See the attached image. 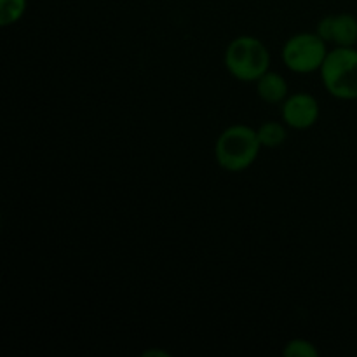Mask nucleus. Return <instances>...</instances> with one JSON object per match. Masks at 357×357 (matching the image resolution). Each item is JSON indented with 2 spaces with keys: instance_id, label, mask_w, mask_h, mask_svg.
<instances>
[{
  "instance_id": "1",
  "label": "nucleus",
  "mask_w": 357,
  "mask_h": 357,
  "mask_svg": "<svg viewBox=\"0 0 357 357\" xmlns=\"http://www.w3.org/2000/svg\"><path fill=\"white\" fill-rule=\"evenodd\" d=\"M261 149L257 129L248 124H232L216 138L215 159L222 169L241 173L253 166Z\"/></svg>"
},
{
  "instance_id": "2",
  "label": "nucleus",
  "mask_w": 357,
  "mask_h": 357,
  "mask_svg": "<svg viewBox=\"0 0 357 357\" xmlns=\"http://www.w3.org/2000/svg\"><path fill=\"white\" fill-rule=\"evenodd\" d=\"M223 63L230 75L239 82H257L271 70V51L253 35H239L229 42Z\"/></svg>"
},
{
  "instance_id": "3",
  "label": "nucleus",
  "mask_w": 357,
  "mask_h": 357,
  "mask_svg": "<svg viewBox=\"0 0 357 357\" xmlns=\"http://www.w3.org/2000/svg\"><path fill=\"white\" fill-rule=\"evenodd\" d=\"M328 93L342 101L357 100V49L335 47L319 70Z\"/></svg>"
},
{
  "instance_id": "4",
  "label": "nucleus",
  "mask_w": 357,
  "mask_h": 357,
  "mask_svg": "<svg viewBox=\"0 0 357 357\" xmlns=\"http://www.w3.org/2000/svg\"><path fill=\"white\" fill-rule=\"evenodd\" d=\"M328 42L317 31H300L282 45V63L293 73L319 72L328 56Z\"/></svg>"
},
{
  "instance_id": "5",
  "label": "nucleus",
  "mask_w": 357,
  "mask_h": 357,
  "mask_svg": "<svg viewBox=\"0 0 357 357\" xmlns=\"http://www.w3.org/2000/svg\"><path fill=\"white\" fill-rule=\"evenodd\" d=\"M282 122L295 131H305L319 121L321 107L316 96L309 93H293L281 105Z\"/></svg>"
},
{
  "instance_id": "6",
  "label": "nucleus",
  "mask_w": 357,
  "mask_h": 357,
  "mask_svg": "<svg viewBox=\"0 0 357 357\" xmlns=\"http://www.w3.org/2000/svg\"><path fill=\"white\" fill-rule=\"evenodd\" d=\"M316 31L337 47H354L357 44V17L354 14H330L319 20Z\"/></svg>"
},
{
  "instance_id": "7",
  "label": "nucleus",
  "mask_w": 357,
  "mask_h": 357,
  "mask_svg": "<svg viewBox=\"0 0 357 357\" xmlns=\"http://www.w3.org/2000/svg\"><path fill=\"white\" fill-rule=\"evenodd\" d=\"M257 86V94L261 101L268 105H282V101L289 96V86L284 77L278 72H271L260 77L255 82Z\"/></svg>"
},
{
  "instance_id": "8",
  "label": "nucleus",
  "mask_w": 357,
  "mask_h": 357,
  "mask_svg": "<svg viewBox=\"0 0 357 357\" xmlns=\"http://www.w3.org/2000/svg\"><path fill=\"white\" fill-rule=\"evenodd\" d=\"M288 126L284 122L278 121H267L257 128L258 138L264 149H278V146L284 145V142L288 139Z\"/></svg>"
},
{
  "instance_id": "9",
  "label": "nucleus",
  "mask_w": 357,
  "mask_h": 357,
  "mask_svg": "<svg viewBox=\"0 0 357 357\" xmlns=\"http://www.w3.org/2000/svg\"><path fill=\"white\" fill-rule=\"evenodd\" d=\"M28 0H0V24H16L26 13Z\"/></svg>"
},
{
  "instance_id": "10",
  "label": "nucleus",
  "mask_w": 357,
  "mask_h": 357,
  "mask_svg": "<svg viewBox=\"0 0 357 357\" xmlns=\"http://www.w3.org/2000/svg\"><path fill=\"white\" fill-rule=\"evenodd\" d=\"M282 354L286 357H317L319 351L316 345L307 338H293V340L286 342Z\"/></svg>"
},
{
  "instance_id": "11",
  "label": "nucleus",
  "mask_w": 357,
  "mask_h": 357,
  "mask_svg": "<svg viewBox=\"0 0 357 357\" xmlns=\"http://www.w3.org/2000/svg\"><path fill=\"white\" fill-rule=\"evenodd\" d=\"M145 357H149V356H160V357H169V352H166V351H157V349H153V351H149V352H145V354H143Z\"/></svg>"
}]
</instances>
